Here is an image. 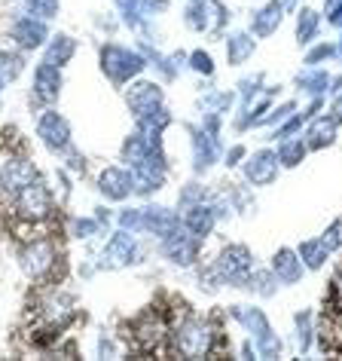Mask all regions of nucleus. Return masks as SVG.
Returning <instances> with one entry per match:
<instances>
[{"instance_id":"f257e3e1","label":"nucleus","mask_w":342,"mask_h":361,"mask_svg":"<svg viewBox=\"0 0 342 361\" xmlns=\"http://www.w3.org/2000/svg\"><path fill=\"white\" fill-rule=\"evenodd\" d=\"M229 315H232V322H239L245 328V334H251L260 358L281 355V340H278L272 322L266 319L263 310H257V306H229Z\"/></svg>"},{"instance_id":"f03ea898","label":"nucleus","mask_w":342,"mask_h":361,"mask_svg":"<svg viewBox=\"0 0 342 361\" xmlns=\"http://www.w3.org/2000/svg\"><path fill=\"white\" fill-rule=\"evenodd\" d=\"M171 349L184 358H205L217 352V331L211 328L208 322L202 319H186L184 324L175 328V337H171Z\"/></svg>"},{"instance_id":"7ed1b4c3","label":"nucleus","mask_w":342,"mask_h":361,"mask_svg":"<svg viewBox=\"0 0 342 361\" xmlns=\"http://www.w3.org/2000/svg\"><path fill=\"white\" fill-rule=\"evenodd\" d=\"M144 68H147V59L138 56L134 49L120 47V43H104L101 47V71L113 86L132 83L134 77L144 74Z\"/></svg>"},{"instance_id":"20e7f679","label":"nucleus","mask_w":342,"mask_h":361,"mask_svg":"<svg viewBox=\"0 0 342 361\" xmlns=\"http://www.w3.org/2000/svg\"><path fill=\"white\" fill-rule=\"evenodd\" d=\"M58 260H61V255H58L56 242H52L49 236L28 239V242H25V248L19 251L22 273L28 276V279H34V282H43V279H49Z\"/></svg>"},{"instance_id":"39448f33","label":"nucleus","mask_w":342,"mask_h":361,"mask_svg":"<svg viewBox=\"0 0 342 361\" xmlns=\"http://www.w3.org/2000/svg\"><path fill=\"white\" fill-rule=\"evenodd\" d=\"M214 269L220 273L223 285H232V288H245L248 276L254 273V251L248 245H239V242H229L217 251L214 257Z\"/></svg>"},{"instance_id":"423d86ee","label":"nucleus","mask_w":342,"mask_h":361,"mask_svg":"<svg viewBox=\"0 0 342 361\" xmlns=\"http://www.w3.org/2000/svg\"><path fill=\"white\" fill-rule=\"evenodd\" d=\"M132 178H134V193L138 196H153L165 187L168 159H165V153H162V144L153 147L138 166H132Z\"/></svg>"},{"instance_id":"0eeeda50","label":"nucleus","mask_w":342,"mask_h":361,"mask_svg":"<svg viewBox=\"0 0 342 361\" xmlns=\"http://www.w3.org/2000/svg\"><path fill=\"white\" fill-rule=\"evenodd\" d=\"M15 214H19V221H28V224L49 221V214H52V190L43 184L40 178H34L31 184L15 196Z\"/></svg>"},{"instance_id":"6e6552de","label":"nucleus","mask_w":342,"mask_h":361,"mask_svg":"<svg viewBox=\"0 0 342 361\" xmlns=\"http://www.w3.org/2000/svg\"><path fill=\"white\" fill-rule=\"evenodd\" d=\"M159 251H162V257L171 260L175 267H193L196 257H199V239L181 224L177 230H171L168 236L159 239Z\"/></svg>"},{"instance_id":"1a4fd4ad","label":"nucleus","mask_w":342,"mask_h":361,"mask_svg":"<svg viewBox=\"0 0 342 361\" xmlns=\"http://www.w3.org/2000/svg\"><path fill=\"white\" fill-rule=\"evenodd\" d=\"M37 138L43 141V147H46L49 153H68L74 132H70V123L65 120V116L46 107V111L37 116Z\"/></svg>"},{"instance_id":"9d476101","label":"nucleus","mask_w":342,"mask_h":361,"mask_svg":"<svg viewBox=\"0 0 342 361\" xmlns=\"http://www.w3.org/2000/svg\"><path fill=\"white\" fill-rule=\"evenodd\" d=\"M132 264H141V245H138V239H134V233L120 227L107 239L98 267H132Z\"/></svg>"},{"instance_id":"9b49d317","label":"nucleus","mask_w":342,"mask_h":361,"mask_svg":"<svg viewBox=\"0 0 342 361\" xmlns=\"http://www.w3.org/2000/svg\"><path fill=\"white\" fill-rule=\"evenodd\" d=\"M98 193L107 202H125L129 196H134V178L129 166H107L98 175Z\"/></svg>"},{"instance_id":"f8f14e48","label":"nucleus","mask_w":342,"mask_h":361,"mask_svg":"<svg viewBox=\"0 0 342 361\" xmlns=\"http://www.w3.org/2000/svg\"><path fill=\"white\" fill-rule=\"evenodd\" d=\"M278 171H281V162H278V153L269 147H260L245 159V180L251 187H269Z\"/></svg>"},{"instance_id":"ddd939ff","label":"nucleus","mask_w":342,"mask_h":361,"mask_svg":"<svg viewBox=\"0 0 342 361\" xmlns=\"http://www.w3.org/2000/svg\"><path fill=\"white\" fill-rule=\"evenodd\" d=\"M34 178H40L37 169H34V162L28 157H13L10 162H4V169H0V190L15 200Z\"/></svg>"},{"instance_id":"4468645a","label":"nucleus","mask_w":342,"mask_h":361,"mask_svg":"<svg viewBox=\"0 0 342 361\" xmlns=\"http://www.w3.org/2000/svg\"><path fill=\"white\" fill-rule=\"evenodd\" d=\"M125 104H129L132 116L138 120V116L156 111V107L165 104V92H162L159 83H150V80H138V83H132V89L125 92Z\"/></svg>"},{"instance_id":"2eb2a0df","label":"nucleus","mask_w":342,"mask_h":361,"mask_svg":"<svg viewBox=\"0 0 342 361\" xmlns=\"http://www.w3.org/2000/svg\"><path fill=\"white\" fill-rule=\"evenodd\" d=\"M13 40H15V47L25 49V52H34V49H40V47H46V40H49V28H46V22L37 19V16H19L13 25Z\"/></svg>"},{"instance_id":"dca6fc26","label":"nucleus","mask_w":342,"mask_h":361,"mask_svg":"<svg viewBox=\"0 0 342 361\" xmlns=\"http://www.w3.org/2000/svg\"><path fill=\"white\" fill-rule=\"evenodd\" d=\"M305 144H309V150H327L336 144L339 138V120L330 114H318L312 116L309 123H305Z\"/></svg>"},{"instance_id":"f3484780","label":"nucleus","mask_w":342,"mask_h":361,"mask_svg":"<svg viewBox=\"0 0 342 361\" xmlns=\"http://www.w3.org/2000/svg\"><path fill=\"white\" fill-rule=\"evenodd\" d=\"M34 98H37L40 104H56L58 95H61V68L49 65V61H40L37 68H34Z\"/></svg>"},{"instance_id":"a211bd4d","label":"nucleus","mask_w":342,"mask_h":361,"mask_svg":"<svg viewBox=\"0 0 342 361\" xmlns=\"http://www.w3.org/2000/svg\"><path fill=\"white\" fill-rule=\"evenodd\" d=\"M193 132V169L199 171H208L214 162L220 159V135H214L208 129H190Z\"/></svg>"},{"instance_id":"6ab92c4d","label":"nucleus","mask_w":342,"mask_h":361,"mask_svg":"<svg viewBox=\"0 0 342 361\" xmlns=\"http://www.w3.org/2000/svg\"><path fill=\"white\" fill-rule=\"evenodd\" d=\"M177 227H181V218H177V212L165 209V205H147V209H141V233H150V236L162 239Z\"/></svg>"},{"instance_id":"aec40b11","label":"nucleus","mask_w":342,"mask_h":361,"mask_svg":"<svg viewBox=\"0 0 342 361\" xmlns=\"http://www.w3.org/2000/svg\"><path fill=\"white\" fill-rule=\"evenodd\" d=\"M284 16L287 13H284L281 0H269V4H263L254 13V19H251V34H254V37H272V34L281 28Z\"/></svg>"},{"instance_id":"412c9836","label":"nucleus","mask_w":342,"mask_h":361,"mask_svg":"<svg viewBox=\"0 0 342 361\" xmlns=\"http://www.w3.org/2000/svg\"><path fill=\"white\" fill-rule=\"evenodd\" d=\"M272 273L281 285H296L305 276V267L293 248H278L272 255Z\"/></svg>"},{"instance_id":"4be33fe9","label":"nucleus","mask_w":342,"mask_h":361,"mask_svg":"<svg viewBox=\"0 0 342 361\" xmlns=\"http://www.w3.org/2000/svg\"><path fill=\"white\" fill-rule=\"evenodd\" d=\"M181 224L202 242V239H208L214 233V224H217V218H214V209L208 202H196V205H190V209H184Z\"/></svg>"},{"instance_id":"5701e85b","label":"nucleus","mask_w":342,"mask_h":361,"mask_svg":"<svg viewBox=\"0 0 342 361\" xmlns=\"http://www.w3.org/2000/svg\"><path fill=\"white\" fill-rule=\"evenodd\" d=\"M184 25L196 34H208L214 28V0H186Z\"/></svg>"},{"instance_id":"b1692460","label":"nucleus","mask_w":342,"mask_h":361,"mask_svg":"<svg viewBox=\"0 0 342 361\" xmlns=\"http://www.w3.org/2000/svg\"><path fill=\"white\" fill-rule=\"evenodd\" d=\"M77 56V40L68 37V34H56V37L46 40V52H43V61L56 68H68Z\"/></svg>"},{"instance_id":"393cba45","label":"nucleus","mask_w":342,"mask_h":361,"mask_svg":"<svg viewBox=\"0 0 342 361\" xmlns=\"http://www.w3.org/2000/svg\"><path fill=\"white\" fill-rule=\"evenodd\" d=\"M134 123H138V132H141V135H147L153 144H162V132H165L168 126H171V111H168L165 104H162V107H156V111L138 116Z\"/></svg>"},{"instance_id":"a878e982","label":"nucleus","mask_w":342,"mask_h":361,"mask_svg":"<svg viewBox=\"0 0 342 361\" xmlns=\"http://www.w3.org/2000/svg\"><path fill=\"white\" fill-rule=\"evenodd\" d=\"M321 37V13L312 6H300L296 13V43L300 47H312Z\"/></svg>"},{"instance_id":"bb28decb","label":"nucleus","mask_w":342,"mask_h":361,"mask_svg":"<svg viewBox=\"0 0 342 361\" xmlns=\"http://www.w3.org/2000/svg\"><path fill=\"white\" fill-rule=\"evenodd\" d=\"M257 52V40L251 31H232L227 37V61L229 65H245Z\"/></svg>"},{"instance_id":"cd10ccee","label":"nucleus","mask_w":342,"mask_h":361,"mask_svg":"<svg viewBox=\"0 0 342 361\" xmlns=\"http://www.w3.org/2000/svg\"><path fill=\"white\" fill-rule=\"evenodd\" d=\"M275 153H278V162H281V169H296L305 159V153H309V144H305L303 135H293V138L278 141Z\"/></svg>"},{"instance_id":"c85d7f7f","label":"nucleus","mask_w":342,"mask_h":361,"mask_svg":"<svg viewBox=\"0 0 342 361\" xmlns=\"http://www.w3.org/2000/svg\"><path fill=\"white\" fill-rule=\"evenodd\" d=\"M330 74L324 68H305L303 74H296V86L303 89L309 98H318V95H324L330 89Z\"/></svg>"},{"instance_id":"c756f323","label":"nucleus","mask_w":342,"mask_h":361,"mask_svg":"<svg viewBox=\"0 0 342 361\" xmlns=\"http://www.w3.org/2000/svg\"><path fill=\"white\" fill-rule=\"evenodd\" d=\"M293 331H296V346L305 355L315 343V334H318V322H315V312L312 310H303L293 315Z\"/></svg>"},{"instance_id":"7c9ffc66","label":"nucleus","mask_w":342,"mask_h":361,"mask_svg":"<svg viewBox=\"0 0 342 361\" xmlns=\"http://www.w3.org/2000/svg\"><path fill=\"white\" fill-rule=\"evenodd\" d=\"M296 255H300L303 267H305V269H315V273H318V269L330 260V251L321 245V239H305V242H300Z\"/></svg>"},{"instance_id":"2f4dec72","label":"nucleus","mask_w":342,"mask_h":361,"mask_svg":"<svg viewBox=\"0 0 342 361\" xmlns=\"http://www.w3.org/2000/svg\"><path fill=\"white\" fill-rule=\"evenodd\" d=\"M278 285H281V282L275 279L272 269H254V273L248 276V282H245L248 291H254L257 297H275Z\"/></svg>"},{"instance_id":"473e14b6","label":"nucleus","mask_w":342,"mask_h":361,"mask_svg":"<svg viewBox=\"0 0 342 361\" xmlns=\"http://www.w3.org/2000/svg\"><path fill=\"white\" fill-rule=\"evenodd\" d=\"M324 315H330V319L342 322V267L336 269V276H333L330 282V291H327V303H324Z\"/></svg>"},{"instance_id":"72a5a7b5","label":"nucleus","mask_w":342,"mask_h":361,"mask_svg":"<svg viewBox=\"0 0 342 361\" xmlns=\"http://www.w3.org/2000/svg\"><path fill=\"white\" fill-rule=\"evenodd\" d=\"M336 59V43H324V40H315L312 47H305V68H318L324 61Z\"/></svg>"},{"instance_id":"f704fd0d","label":"nucleus","mask_w":342,"mask_h":361,"mask_svg":"<svg viewBox=\"0 0 342 361\" xmlns=\"http://www.w3.org/2000/svg\"><path fill=\"white\" fill-rule=\"evenodd\" d=\"M107 227L98 218H74L70 221V236L74 239H92V236H104Z\"/></svg>"},{"instance_id":"c9c22d12","label":"nucleus","mask_w":342,"mask_h":361,"mask_svg":"<svg viewBox=\"0 0 342 361\" xmlns=\"http://www.w3.org/2000/svg\"><path fill=\"white\" fill-rule=\"evenodd\" d=\"M25 13L37 16V19L49 22L58 16V0H25Z\"/></svg>"},{"instance_id":"e433bc0d","label":"nucleus","mask_w":342,"mask_h":361,"mask_svg":"<svg viewBox=\"0 0 342 361\" xmlns=\"http://www.w3.org/2000/svg\"><path fill=\"white\" fill-rule=\"evenodd\" d=\"M186 61H190V71L193 74H199V77H211L214 74V59H211V52H205V49H196L186 56Z\"/></svg>"},{"instance_id":"4c0bfd02","label":"nucleus","mask_w":342,"mask_h":361,"mask_svg":"<svg viewBox=\"0 0 342 361\" xmlns=\"http://www.w3.org/2000/svg\"><path fill=\"white\" fill-rule=\"evenodd\" d=\"M318 239H321V245L327 248L330 255H333V251H342V218H336V221H333L330 227L324 230Z\"/></svg>"},{"instance_id":"58836bf2","label":"nucleus","mask_w":342,"mask_h":361,"mask_svg":"<svg viewBox=\"0 0 342 361\" xmlns=\"http://www.w3.org/2000/svg\"><path fill=\"white\" fill-rule=\"evenodd\" d=\"M293 114H296V102H284L281 107H275L272 114H266V116H263V123H260V126H269V129H275V126H281V123L287 120V116H293Z\"/></svg>"},{"instance_id":"ea45409f","label":"nucleus","mask_w":342,"mask_h":361,"mask_svg":"<svg viewBox=\"0 0 342 361\" xmlns=\"http://www.w3.org/2000/svg\"><path fill=\"white\" fill-rule=\"evenodd\" d=\"M232 102H236V98H232V92H211V95H205L202 107H205V111L220 114V111H229Z\"/></svg>"},{"instance_id":"a19ab883","label":"nucleus","mask_w":342,"mask_h":361,"mask_svg":"<svg viewBox=\"0 0 342 361\" xmlns=\"http://www.w3.org/2000/svg\"><path fill=\"white\" fill-rule=\"evenodd\" d=\"M120 227L129 230V233H141V209H122L120 212Z\"/></svg>"},{"instance_id":"79ce46f5","label":"nucleus","mask_w":342,"mask_h":361,"mask_svg":"<svg viewBox=\"0 0 342 361\" xmlns=\"http://www.w3.org/2000/svg\"><path fill=\"white\" fill-rule=\"evenodd\" d=\"M196 202H205L202 184H186L181 190V209H190V205H196Z\"/></svg>"},{"instance_id":"37998d69","label":"nucleus","mask_w":342,"mask_h":361,"mask_svg":"<svg viewBox=\"0 0 342 361\" xmlns=\"http://www.w3.org/2000/svg\"><path fill=\"white\" fill-rule=\"evenodd\" d=\"M327 16V22L333 25L336 31H342V0H324V13Z\"/></svg>"},{"instance_id":"c03bdc74","label":"nucleus","mask_w":342,"mask_h":361,"mask_svg":"<svg viewBox=\"0 0 342 361\" xmlns=\"http://www.w3.org/2000/svg\"><path fill=\"white\" fill-rule=\"evenodd\" d=\"M241 162H245V147H241V144H236V147L227 153V166L236 169V166H241Z\"/></svg>"},{"instance_id":"a18cd8bd","label":"nucleus","mask_w":342,"mask_h":361,"mask_svg":"<svg viewBox=\"0 0 342 361\" xmlns=\"http://www.w3.org/2000/svg\"><path fill=\"white\" fill-rule=\"evenodd\" d=\"M281 6H284V13H293L300 6V0H281Z\"/></svg>"},{"instance_id":"49530a36","label":"nucleus","mask_w":342,"mask_h":361,"mask_svg":"<svg viewBox=\"0 0 342 361\" xmlns=\"http://www.w3.org/2000/svg\"><path fill=\"white\" fill-rule=\"evenodd\" d=\"M336 59L342 61V31H339V43H336Z\"/></svg>"}]
</instances>
